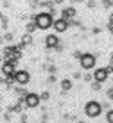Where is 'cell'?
<instances>
[{
  "label": "cell",
  "mask_w": 113,
  "mask_h": 123,
  "mask_svg": "<svg viewBox=\"0 0 113 123\" xmlns=\"http://www.w3.org/2000/svg\"><path fill=\"white\" fill-rule=\"evenodd\" d=\"M59 84H61V95H65V93H68L72 89V80L70 79H63Z\"/></svg>",
  "instance_id": "cell-11"
},
{
  "label": "cell",
  "mask_w": 113,
  "mask_h": 123,
  "mask_svg": "<svg viewBox=\"0 0 113 123\" xmlns=\"http://www.w3.org/2000/svg\"><path fill=\"white\" fill-rule=\"evenodd\" d=\"M22 43H25V45H31V43H34V39H32V34L25 32L23 36H22Z\"/></svg>",
  "instance_id": "cell-13"
},
{
  "label": "cell",
  "mask_w": 113,
  "mask_h": 123,
  "mask_svg": "<svg viewBox=\"0 0 113 123\" xmlns=\"http://www.w3.org/2000/svg\"><path fill=\"white\" fill-rule=\"evenodd\" d=\"M68 20H63V18H59V20H54V25H52V29H54L58 34H63V32H67L68 31Z\"/></svg>",
  "instance_id": "cell-9"
},
{
  "label": "cell",
  "mask_w": 113,
  "mask_h": 123,
  "mask_svg": "<svg viewBox=\"0 0 113 123\" xmlns=\"http://www.w3.org/2000/svg\"><path fill=\"white\" fill-rule=\"evenodd\" d=\"M108 31L111 32V36H113V25H108Z\"/></svg>",
  "instance_id": "cell-35"
},
{
  "label": "cell",
  "mask_w": 113,
  "mask_h": 123,
  "mask_svg": "<svg viewBox=\"0 0 113 123\" xmlns=\"http://www.w3.org/2000/svg\"><path fill=\"white\" fill-rule=\"evenodd\" d=\"M86 7H88V9H95V7H97V2H95V0H88V2H86Z\"/></svg>",
  "instance_id": "cell-23"
},
{
  "label": "cell",
  "mask_w": 113,
  "mask_h": 123,
  "mask_svg": "<svg viewBox=\"0 0 113 123\" xmlns=\"http://www.w3.org/2000/svg\"><path fill=\"white\" fill-rule=\"evenodd\" d=\"M95 62H97V57H95L93 54H90V52H84L83 57L79 59V64H81L83 70H93Z\"/></svg>",
  "instance_id": "cell-3"
},
{
  "label": "cell",
  "mask_w": 113,
  "mask_h": 123,
  "mask_svg": "<svg viewBox=\"0 0 113 123\" xmlns=\"http://www.w3.org/2000/svg\"><path fill=\"white\" fill-rule=\"evenodd\" d=\"M111 62H113V54H111Z\"/></svg>",
  "instance_id": "cell-40"
},
{
  "label": "cell",
  "mask_w": 113,
  "mask_h": 123,
  "mask_svg": "<svg viewBox=\"0 0 113 123\" xmlns=\"http://www.w3.org/2000/svg\"><path fill=\"white\" fill-rule=\"evenodd\" d=\"M102 7L104 9H110L111 7V0H102Z\"/></svg>",
  "instance_id": "cell-26"
},
{
  "label": "cell",
  "mask_w": 113,
  "mask_h": 123,
  "mask_svg": "<svg viewBox=\"0 0 113 123\" xmlns=\"http://www.w3.org/2000/svg\"><path fill=\"white\" fill-rule=\"evenodd\" d=\"M108 25H113V12L110 14V18H108Z\"/></svg>",
  "instance_id": "cell-32"
},
{
  "label": "cell",
  "mask_w": 113,
  "mask_h": 123,
  "mask_svg": "<svg viewBox=\"0 0 113 123\" xmlns=\"http://www.w3.org/2000/svg\"><path fill=\"white\" fill-rule=\"evenodd\" d=\"M110 66H111V73H113V62H111V64H110Z\"/></svg>",
  "instance_id": "cell-39"
},
{
  "label": "cell",
  "mask_w": 113,
  "mask_h": 123,
  "mask_svg": "<svg viewBox=\"0 0 113 123\" xmlns=\"http://www.w3.org/2000/svg\"><path fill=\"white\" fill-rule=\"evenodd\" d=\"M59 43H61V41H59V37L56 36V34H49V36L45 37V48L49 50V52H52Z\"/></svg>",
  "instance_id": "cell-8"
},
{
  "label": "cell",
  "mask_w": 113,
  "mask_h": 123,
  "mask_svg": "<svg viewBox=\"0 0 113 123\" xmlns=\"http://www.w3.org/2000/svg\"><path fill=\"white\" fill-rule=\"evenodd\" d=\"M63 50H65V45H63V43H59V45L54 48V52H58V54H59V52H63Z\"/></svg>",
  "instance_id": "cell-28"
},
{
  "label": "cell",
  "mask_w": 113,
  "mask_h": 123,
  "mask_svg": "<svg viewBox=\"0 0 113 123\" xmlns=\"http://www.w3.org/2000/svg\"><path fill=\"white\" fill-rule=\"evenodd\" d=\"M59 14H61L63 20H72V18H75L77 11H75V7H74V6H68V7H63Z\"/></svg>",
  "instance_id": "cell-10"
},
{
  "label": "cell",
  "mask_w": 113,
  "mask_h": 123,
  "mask_svg": "<svg viewBox=\"0 0 113 123\" xmlns=\"http://www.w3.org/2000/svg\"><path fill=\"white\" fill-rule=\"evenodd\" d=\"M110 102H111V100H108V102H104V104H102V109H110Z\"/></svg>",
  "instance_id": "cell-31"
},
{
  "label": "cell",
  "mask_w": 113,
  "mask_h": 123,
  "mask_svg": "<svg viewBox=\"0 0 113 123\" xmlns=\"http://www.w3.org/2000/svg\"><path fill=\"white\" fill-rule=\"evenodd\" d=\"M15 80L18 86H27L29 80H31V73H29L27 70H18L15 73Z\"/></svg>",
  "instance_id": "cell-7"
},
{
  "label": "cell",
  "mask_w": 113,
  "mask_h": 123,
  "mask_svg": "<svg viewBox=\"0 0 113 123\" xmlns=\"http://www.w3.org/2000/svg\"><path fill=\"white\" fill-rule=\"evenodd\" d=\"M13 93H15L16 96H27V89H25V86H16V87H13Z\"/></svg>",
  "instance_id": "cell-12"
},
{
  "label": "cell",
  "mask_w": 113,
  "mask_h": 123,
  "mask_svg": "<svg viewBox=\"0 0 113 123\" xmlns=\"http://www.w3.org/2000/svg\"><path fill=\"white\" fill-rule=\"evenodd\" d=\"M106 95H108V100H111V102H113V86L110 87V89H108Z\"/></svg>",
  "instance_id": "cell-30"
},
{
  "label": "cell",
  "mask_w": 113,
  "mask_h": 123,
  "mask_svg": "<svg viewBox=\"0 0 113 123\" xmlns=\"http://www.w3.org/2000/svg\"><path fill=\"white\" fill-rule=\"evenodd\" d=\"M0 71H2V75L4 77H9V75H15L16 71V62H13V61H4L2 62V66H0Z\"/></svg>",
  "instance_id": "cell-6"
},
{
  "label": "cell",
  "mask_w": 113,
  "mask_h": 123,
  "mask_svg": "<svg viewBox=\"0 0 113 123\" xmlns=\"http://www.w3.org/2000/svg\"><path fill=\"white\" fill-rule=\"evenodd\" d=\"M72 77L75 79V80H81V79H83V73H81V71H74V73H72Z\"/></svg>",
  "instance_id": "cell-25"
},
{
  "label": "cell",
  "mask_w": 113,
  "mask_h": 123,
  "mask_svg": "<svg viewBox=\"0 0 113 123\" xmlns=\"http://www.w3.org/2000/svg\"><path fill=\"white\" fill-rule=\"evenodd\" d=\"M84 114H86L88 118H92V120L99 118V116L102 114V104H101V102H97V100L86 102V105H84Z\"/></svg>",
  "instance_id": "cell-2"
},
{
  "label": "cell",
  "mask_w": 113,
  "mask_h": 123,
  "mask_svg": "<svg viewBox=\"0 0 113 123\" xmlns=\"http://www.w3.org/2000/svg\"><path fill=\"white\" fill-rule=\"evenodd\" d=\"M0 112H2V107H0Z\"/></svg>",
  "instance_id": "cell-43"
},
{
  "label": "cell",
  "mask_w": 113,
  "mask_h": 123,
  "mask_svg": "<svg viewBox=\"0 0 113 123\" xmlns=\"http://www.w3.org/2000/svg\"><path fill=\"white\" fill-rule=\"evenodd\" d=\"M36 29H38V25L34 23V22H29L27 25H25V32H29V34H32V32H36Z\"/></svg>",
  "instance_id": "cell-14"
},
{
  "label": "cell",
  "mask_w": 113,
  "mask_h": 123,
  "mask_svg": "<svg viewBox=\"0 0 113 123\" xmlns=\"http://www.w3.org/2000/svg\"><path fill=\"white\" fill-rule=\"evenodd\" d=\"M92 89H93V91H101V89H102V82L93 80V82H92Z\"/></svg>",
  "instance_id": "cell-17"
},
{
  "label": "cell",
  "mask_w": 113,
  "mask_h": 123,
  "mask_svg": "<svg viewBox=\"0 0 113 123\" xmlns=\"http://www.w3.org/2000/svg\"><path fill=\"white\" fill-rule=\"evenodd\" d=\"M83 80H84V82H92L93 80V73H84L83 75Z\"/></svg>",
  "instance_id": "cell-21"
},
{
  "label": "cell",
  "mask_w": 113,
  "mask_h": 123,
  "mask_svg": "<svg viewBox=\"0 0 113 123\" xmlns=\"http://www.w3.org/2000/svg\"><path fill=\"white\" fill-rule=\"evenodd\" d=\"M81 57H83V52H79V50H74V59H77V61H79Z\"/></svg>",
  "instance_id": "cell-27"
},
{
  "label": "cell",
  "mask_w": 113,
  "mask_h": 123,
  "mask_svg": "<svg viewBox=\"0 0 113 123\" xmlns=\"http://www.w3.org/2000/svg\"><path fill=\"white\" fill-rule=\"evenodd\" d=\"M84 0H72V4H83Z\"/></svg>",
  "instance_id": "cell-34"
},
{
  "label": "cell",
  "mask_w": 113,
  "mask_h": 123,
  "mask_svg": "<svg viewBox=\"0 0 113 123\" xmlns=\"http://www.w3.org/2000/svg\"><path fill=\"white\" fill-rule=\"evenodd\" d=\"M111 7H113V0H111Z\"/></svg>",
  "instance_id": "cell-42"
},
{
  "label": "cell",
  "mask_w": 113,
  "mask_h": 123,
  "mask_svg": "<svg viewBox=\"0 0 113 123\" xmlns=\"http://www.w3.org/2000/svg\"><path fill=\"white\" fill-rule=\"evenodd\" d=\"M111 75V66H104V68H97V70H93V80H97V82H104V80H108Z\"/></svg>",
  "instance_id": "cell-4"
},
{
  "label": "cell",
  "mask_w": 113,
  "mask_h": 123,
  "mask_svg": "<svg viewBox=\"0 0 113 123\" xmlns=\"http://www.w3.org/2000/svg\"><path fill=\"white\" fill-rule=\"evenodd\" d=\"M111 82H113V75H111Z\"/></svg>",
  "instance_id": "cell-41"
},
{
  "label": "cell",
  "mask_w": 113,
  "mask_h": 123,
  "mask_svg": "<svg viewBox=\"0 0 113 123\" xmlns=\"http://www.w3.org/2000/svg\"><path fill=\"white\" fill-rule=\"evenodd\" d=\"M68 25H70V27H83V23H81V20H75V18H72V20H68Z\"/></svg>",
  "instance_id": "cell-16"
},
{
  "label": "cell",
  "mask_w": 113,
  "mask_h": 123,
  "mask_svg": "<svg viewBox=\"0 0 113 123\" xmlns=\"http://www.w3.org/2000/svg\"><path fill=\"white\" fill-rule=\"evenodd\" d=\"M65 2V0H54V4H56V6H59V4H63Z\"/></svg>",
  "instance_id": "cell-33"
},
{
  "label": "cell",
  "mask_w": 113,
  "mask_h": 123,
  "mask_svg": "<svg viewBox=\"0 0 113 123\" xmlns=\"http://www.w3.org/2000/svg\"><path fill=\"white\" fill-rule=\"evenodd\" d=\"M4 39H6V43H13V41H15V34L6 31V34H4Z\"/></svg>",
  "instance_id": "cell-15"
},
{
  "label": "cell",
  "mask_w": 113,
  "mask_h": 123,
  "mask_svg": "<svg viewBox=\"0 0 113 123\" xmlns=\"http://www.w3.org/2000/svg\"><path fill=\"white\" fill-rule=\"evenodd\" d=\"M45 68H47V71H49V73H52V75L58 73V68H56L54 64H49V66H45Z\"/></svg>",
  "instance_id": "cell-20"
},
{
  "label": "cell",
  "mask_w": 113,
  "mask_h": 123,
  "mask_svg": "<svg viewBox=\"0 0 113 123\" xmlns=\"http://www.w3.org/2000/svg\"><path fill=\"white\" fill-rule=\"evenodd\" d=\"M56 82H58V79H56V75H49V79H47V84H49V86H50V84H56Z\"/></svg>",
  "instance_id": "cell-22"
},
{
  "label": "cell",
  "mask_w": 113,
  "mask_h": 123,
  "mask_svg": "<svg viewBox=\"0 0 113 123\" xmlns=\"http://www.w3.org/2000/svg\"><path fill=\"white\" fill-rule=\"evenodd\" d=\"M20 123H29L27 120H20Z\"/></svg>",
  "instance_id": "cell-37"
},
{
  "label": "cell",
  "mask_w": 113,
  "mask_h": 123,
  "mask_svg": "<svg viewBox=\"0 0 113 123\" xmlns=\"http://www.w3.org/2000/svg\"><path fill=\"white\" fill-rule=\"evenodd\" d=\"M40 96H41V102H49L50 100V91H43Z\"/></svg>",
  "instance_id": "cell-18"
},
{
  "label": "cell",
  "mask_w": 113,
  "mask_h": 123,
  "mask_svg": "<svg viewBox=\"0 0 113 123\" xmlns=\"http://www.w3.org/2000/svg\"><path fill=\"white\" fill-rule=\"evenodd\" d=\"M4 41H6V39H4V36H0V45H2Z\"/></svg>",
  "instance_id": "cell-36"
},
{
  "label": "cell",
  "mask_w": 113,
  "mask_h": 123,
  "mask_svg": "<svg viewBox=\"0 0 113 123\" xmlns=\"http://www.w3.org/2000/svg\"><path fill=\"white\" fill-rule=\"evenodd\" d=\"M31 22L38 25V31H47L54 25V14L50 11H40L31 14Z\"/></svg>",
  "instance_id": "cell-1"
},
{
  "label": "cell",
  "mask_w": 113,
  "mask_h": 123,
  "mask_svg": "<svg viewBox=\"0 0 113 123\" xmlns=\"http://www.w3.org/2000/svg\"><path fill=\"white\" fill-rule=\"evenodd\" d=\"M2 61H4V57H2V55H0V64H2Z\"/></svg>",
  "instance_id": "cell-38"
},
{
  "label": "cell",
  "mask_w": 113,
  "mask_h": 123,
  "mask_svg": "<svg viewBox=\"0 0 113 123\" xmlns=\"http://www.w3.org/2000/svg\"><path fill=\"white\" fill-rule=\"evenodd\" d=\"M25 104H27L29 109H36V107H40V104H41V96L38 95V93H27Z\"/></svg>",
  "instance_id": "cell-5"
},
{
  "label": "cell",
  "mask_w": 113,
  "mask_h": 123,
  "mask_svg": "<svg viewBox=\"0 0 113 123\" xmlns=\"http://www.w3.org/2000/svg\"><path fill=\"white\" fill-rule=\"evenodd\" d=\"M11 120H13V116H11V112L7 111L6 114H4V121H7V123H11Z\"/></svg>",
  "instance_id": "cell-24"
},
{
  "label": "cell",
  "mask_w": 113,
  "mask_h": 123,
  "mask_svg": "<svg viewBox=\"0 0 113 123\" xmlns=\"http://www.w3.org/2000/svg\"><path fill=\"white\" fill-rule=\"evenodd\" d=\"M106 123H113V109H108V114H106Z\"/></svg>",
  "instance_id": "cell-19"
},
{
  "label": "cell",
  "mask_w": 113,
  "mask_h": 123,
  "mask_svg": "<svg viewBox=\"0 0 113 123\" xmlns=\"http://www.w3.org/2000/svg\"><path fill=\"white\" fill-rule=\"evenodd\" d=\"M101 32H102L101 27H93V29H92V34H93V36H97V34H101Z\"/></svg>",
  "instance_id": "cell-29"
}]
</instances>
